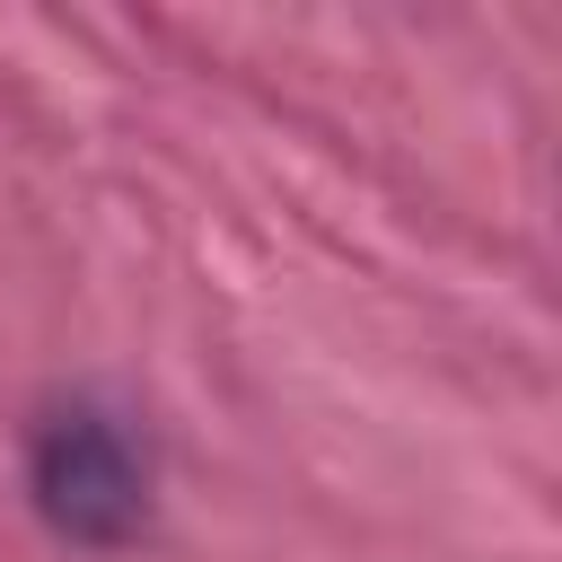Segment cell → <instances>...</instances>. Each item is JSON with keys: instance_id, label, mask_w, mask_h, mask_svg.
<instances>
[{"instance_id": "1", "label": "cell", "mask_w": 562, "mask_h": 562, "mask_svg": "<svg viewBox=\"0 0 562 562\" xmlns=\"http://www.w3.org/2000/svg\"><path fill=\"white\" fill-rule=\"evenodd\" d=\"M35 501H44V518L61 536L123 544L140 527V457H132V439L88 404L44 413V430H35Z\"/></svg>"}]
</instances>
